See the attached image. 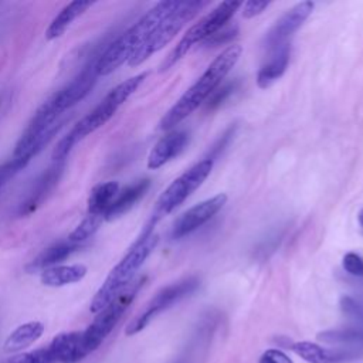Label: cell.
<instances>
[{
	"instance_id": "cell-1",
	"label": "cell",
	"mask_w": 363,
	"mask_h": 363,
	"mask_svg": "<svg viewBox=\"0 0 363 363\" xmlns=\"http://www.w3.org/2000/svg\"><path fill=\"white\" fill-rule=\"evenodd\" d=\"M241 51V47L234 44L218 54L201 74V77L164 113V116L160 119L159 128L162 130L173 129L190 113H193L206 99H208V96L218 88L231 68L237 64Z\"/></svg>"
},
{
	"instance_id": "cell-2",
	"label": "cell",
	"mask_w": 363,
	"mask_h": 363,
	"mask_svg": "<svg viewBox=\"0 0 363 363\" xmlns=\"http://www.w3.org/2000/svg\"><path fill=\"white\" fill-rule=\"evenodd\" d=\"M146 77V72L138 74L111 89L109 94L88 115L77 122L75 126L57 143L52 152V162H67V157L72 147L89 133L102 128L128 101V98L140 86Z\"/></svg>"
},
{
	"instance_id": "cell-3",
	"label": "cell",
	"mask_w": 363,
	"mask_h": 363,
	"mask_svg": "<svg viewBox=\"0 0 363 363\" xmlns=\"http://www.w3.org/2000/svg\"><path fill=\"white\" fill-rule=\"evenodd\" d=\"M153 228L155 223L149 221V224L136 238V241L129 247L128 252L111 269L104 284L91 299L89 311L92 313H98L99 311H102L122 289H125L135 279L136 272L159 242V235L153 231Z\"/></svg>"
},
{
	"instance_id": "cell-4",
	"label": "cell",
	"mask_w": 363,
	"mask_h": 363,
	"mask_svg": "<svg viewBox=\"0 0 363 363\" xmlns=\"http://www.w3.org/2000/svg\"><path fill=\"white\" fill-rule=\"evenodd\" d=\"M176 0H164L156 3L145 13L132 27L123 31L96 57L95 71L98 77L109 75L122 64L128 62L135 51L146 41L157 23L173 9Z\"/></svg>"
},
{
	"instance_id": "cell-5",
	"label": "cell",
	"mask_w": 363,
	"mask_h": 363,
	"mask_svg": "<svg viewBox=\"0 0 363 363\" xmlns=\"http://www.w3.org/2000/svg\"><path fill=\"white\" fill-rule=\"evenodd\" d=\"M207 4L208 1L206 0H176L173 9L157 23L146 41L130 57L128 64L130 67H138L145 62L150 55L160 51Z\"/></svg>"
},
{
	"instance_id": "cell-6",
	"label": "cell",
	"mask_w": 363,
	"mask_h": 363,
	"mask_svg": "<svg viewBox=\"0 0 363 363\" xmlns=\"http://www.w3.org/2000/svg\"><path fill=\"white\" fill-rule=\"evenodd\" d=\"M241 1L230 0L223 1L216 6L211 11L203 16L197 23H194L176 44V47L169 52V55L160 64V71H167L176 62H179L196 44L206 43L210 37L218 33L241 7Z\"/></svg>"
},
{
	"instance_id": "cell-7",
	"label": "cell",
	"mask_w": 363,
	"mask_h": 363,
	"mask_svg": "<svg viewBox=\"0 0 363 363\" xmlns=\"http://www.w3.org/2000/svg\"><path fill=\"white\" fill-rule=\"evenodd\" d=\"M146 278L139 277L135 278L125 289H122L102 311H99L92 320V323L82 330L84 332V345L88 353L96 350L102 342L108 337V335L118 325L126 309L130 306L138 292L143 286Z\"/></svg>"
},
{
	"instance_id": "cell-8",
	"label": "cell",
	"mask_w": 363,
	"mask_h": 363,
	"mask_svg": "<svg viewBox=\"0 0 363 363\" xmlns=\"http://www.w3.org/2000/svg\"><path fill=\"white\" fill-rule=\"evenodd\" d=\"M211 169H213V159L207 157L197 162L184 173H182L179 177H176L157 199L150 221L156 224L159 218L172 213L184 200H187V197L203 184V182L210 174Z\"/></svg>"
},
{
	"instance_id": "cell-9",
	"label": "cell",
	"mask_w": 363,
	"mask_h": 363,
	"mask_svg": "<svg viewBox=\"0 0 363 363\" xmlns=\"http://www.w3.org/2000/svg\"><path fill=\"white\" fill-rule=\"evenodd\" d=\"M200 285L197 277H187L162 288L146 305V308L126 326V335L132 336L142 332L159 313L164 312L183 298L193 294Z\"/></svg>"
},
{
	"instance_id": "cell-10",
	"label": "cell",
	"mask_w": 363,
	"mask_h": 363,
	"mask_svg": "<svg viewBox=\"0 0 363 363\" xmlns=\"http://www.w3.org/2000/svg\"><path fill=\"white\" fill-rule=\"evenodd\" d=\"M95 62L96 60L89 61L81 69V72H78L68 84H65L60 91H57L51 98L44 102L45 108L55 118H60L65 111L81 102L92 91L98 81Z\"/></svg>"
},
{
	"instance_id": "cell-11",
	"label": "cell",
	"mask_w": 363,
	"mask_h": 363,
	"mask_svg": "<svg viewBox=\"0 0 363 363\" xmlns=\"http://www.w3.org/2000/svg\"><path fill=\"white\" fill-rule=\"evenodd\" d=\"M315 4L309 0L301 1L291 7L284 16H281L264 38V48L268 51L288 44L289 37L305 23V20L312 14Z\"/></svg>"
},
{
	"instance_id": "cell-12",
	"label": "cell",
	"mask_w": 363,
	"mask_h": 363,
	"mask_svg": "<svg viewBox=\"0 0 363 363\" xmlns=\"http://www.w3.org/2000/svg\"><path fill=\"white\" fill-rule=\"evenodd\" d=\"M225 201H227V196L224 193H220L190 207L174 221L172 228V238L174 240L182 238L193 233L203 224H206L224 207Z\"/></svg>"
},
{
	"instance_id": "cell-13",
	"label": "cell",
	"mask_w": 363,
	"mask_h": 363,
	"mask_svg": "<svg viewBox=\"0 0 363 363\" xmlns=\"http://www.w3.org/2000/svg\"><path fill=\"white\" fill-rule=\"evenodd\" d=\"M64 167L65 162H52V164L34 180L26 197L20 201L17 207V214L20 217L34 213L44 203V200L60 183V179L64 173Z\"/></svg>"
},
{
	"instance_id": "cell-14",
	"label": "cell",
	"mask_w": 363,
	"mask_h": 363,
	"mask_svg": "<svg viewBox=\"0 0 363 363\" xmlns=\"http://www.w3.org/2000/svg\"><path fill=\"white\" fill-rule=\"evenodd\" d=\"M288 347L308 363H345L363 356V350L359 349L328 347L308 340L291 342Z\"/></svg>"
},
{
	"instance_id": "cell-15",
	"label": "cell",
	"mask_w": 363,
	"mask_h": 363,
	"mask_svg": "<svg viewBox=\"0 0 363 363\" xmlns=\"http://www.w3.org/2000/svg\"><path fill=\"white\" fill-rule=\"evenodd\" d=\"M48 349L55 363H77L88 354L84 345V332L78 330L57 335Z\"/></svg>"
},
{
	"instance_id": "cell-16",
	"label": "cell",
	"mask_w": 363,
	"mask_h": 363,
	"mask_svg": "<svg viewBox=\"0 0 363 363\" xmlns=\"http://www.w3.org/2000/svg\"><path fill=\"white\" fill-rule=\"evenodd\" d=\"M189 142V135L183 130H174L163 136L147 156V167L155 170L179 156Z\"/></svg>"
},
{
	"instance_id": "cell-17",
	"label": "cell",
	"mask_w": 363,
	"mask_h": 363,
	"mask_svg": "<svg viewBox=\"0 0 363 363\" xmlns=\"http://www.w3.org/2000/svg\"><path fill=\"white\" fill-rule=\"evenodd\" d=\"M289 57H291V44L289 43L268 51V57L257 74L258 86L268 88L277 79H279L284 75V72L289 64Z\"/></svg>"
},
{
	"instance_id": "cell-18",
	"label": "cell",
	"mask_w": 363,
	"mask_h": 363,
	"mask_svg": "<svg viewBox=\"0 0 363 363\" xmlns=\"http://www.w3.org/2000/svg\"><path fill=\"white\" fill-rule=\"evenodd\" d=\"M150 187V180L149 179H140L129 186H126L122 191H118L116 197L111 203L109 208L106 210L104 220L111 221L113 218L121 217L122 214L128 213L147 191Z\"/></svg>"
},
{
	"instance_id": "cell-19",
	"label": "cell",
	"mask_w": 363,
	"mask_h": 363,
	"mask_svg": "<svg viewBox=\"0 0 363 363\" xmlns=\"http://www.w3.org/2000/svg\"><path fill=\"white\" fill-rule=\"evenodd\" d=\"M86 275V267L82 264L55 265L41 271L40 281L45 286L60 288L69 284L79 282Z\"/></svg>"
},
{
	"instance_id": "cell-20",
	"label": "cell",
	"mask_w": 363,
	"mask_h": 363,
	"mask_svg": "<svg viewBox=\"0 0 363 363\" xmlns=\"http://www.w3.org/2000/svg\"><path fill=\"white\" fill-rule=\"evenodd\" d=\"M92 4H94V1H82V0H75V1L65 4L61 9V11L51 20L50 26L47 27L45 38L55 40V38L61 37L67 31V28L72 24V21L77 17H79L81 14H84Z\"/></svg>"
},
{
	"instance_id": "cell-21",
	"label": "cell",
	"mask_w": 363,
	"mask_h": 363,
	"mask_svg": "<svg viewBox=\"0 0 363 363\" xmlns=\"http://www.w3.org/2000/svg\"><path fill=\"white\" fill-rule=\"evenodd\" d=\"M318 340L326 345L346 349L363 350V326H347L340 329H328L318 333Z\"/></svg>"
},
{
	"instance_id": "cell-22",
	"label": "cell",
	"mask_w": 363,
	"mask_h": 363,
	"mask_svg": "<svg viewBox=\"0 0 363 363\" xmlns=\"http://www.w3.org/2000/svg\"><path fill=\"white\" fill-rule=\"evenodd\" d=\"M82 245H78L75 242H71L68 238L60 242L52 244L51 247L45 248L31 264L27 267V271L33 272L37 269H45L50 267L58 265L61 261L71 257L74 252H77Z\"/></svg>"
},
{
	"instance_id": "cell-23",
	"label": "cell",
	"mask_w": 363,
	"mask_h": 363,
	"mask_svg": "<svg viewBox=\"0 0 363 363\" xmlns=\"http://www.w3.org/2000/svg\"><path fill=\"white\" fill-rule=\"evenodd\" d=\"M44 333V325L40 320H31L26 322L20 326H17L6 339L4 342V352L14 353L20 352L30 345H33L35 340L41 337Z\"/></svg>"
},
{
	"instance_id": "cell-24",
	"label": "cell",
	"mask_w": 363,
	"mask_h": 363,
	"mask_svg": "<svg viewBox=\"0 0 363 363\" xmlns=\"http://www.w3.org/2000/svg\"><path fill=\"white\" fill-rule=\"evenodd\" d=\"M119 191L118 182H105L95 186L88 197V214L99 216L104 218L111 203Z\"/></svg>"
},
{
	"instance_id": "cell-25",
	"label": "cell",
	"mask_w": 363,
	"mask_h": 363,
	"mask_svg": "<svg viewBox=\"0 0 363 363\" xmlns=\"http://www.w3.org/2000/svg\"><path fill=\"white\" fill-rule=\"evenodd\" d=\"M104 218L99 216L88 214L77 227L75 230L68 235V240L71 242H75L78 245H84L89 238L95 235V233L99 230Z\"/></svg>"
},
{
	"instance_id": "cell-26",
	"label": "cell",
	"mask_w": 363,
	"mask_h": 363,
	"mask_svg": "<svg viewBox=\"0 0 363 363\" xmlns=\"http://www.w3.org/2000/svg\"><path fill=\"white\" fill-rule=\"evenodd\" d=\"M3 363H55L48 347L35 349L17 356H13Z\"/></svg>"
},
{
	"instance_id": "cell-27",
	"label": "cell",
	"mask_w": 363,
	"mask_h": 363,
	"mask_svg": "<svg viewBox=\"0 0 363 363\" xmlns=\"http://www.w3.org/2000/svg\"><path fill=\"white\" fill-rule=\"evenodd\" d=\"M340 309L357 326H363V301L345 295L340 299Z\"/></svg>"
},
{
	"instance_id": "cell-28",
	"label": "cell",
	"mask_w": 363,
	"mask_h": 363,
	"mask_svg": "<svg viewBox=\"0 0 363 363\" xmlns=\"http://www.w3.org/2000/svg\"><path fill=\"white\" fill-rule=\"evenodd\" d=\"M342 265L349 275L363 279V257H360L356 252H347L343 257Z\"/></svg>"
},
{
	"instance_id": "cell-29",
	"label": "cell",
	"mask_w": 363,
	"mask_h": 363,
	"mask_svg": "<svg viewBox=\"0 0 363 363\" xmlns=\"http://www.w3.org/2000/svg\"><path fill=\"white\" fill-rule=\"evenodd\" d=\"M235 85H237V81H233V82H227L224 85H218V88L208 96V102H207V106L208 108H214L220 104H223V101H225V98H228L231 95V92L235 89Z\"/></svg>"
},
{
	"instance_id": "cell-30",
	"label": "cell",
	"mask_w": 363,
	"mask_h": 363,
	"mask_svg": "<svg viewBox=\"0 0 363 363\" xmlns=\"http://www.w3.org/2000/svg\"><path fill=\"white\" fill-rule=\"evenodd\" d=\"M20 170H23V167L13 159L0 164V191Z\"/></svg>"
},
{
	"instance_id": "cell-31",
	"label": "cell",
	"mask_w": 363,
	"mask_h": 363,
	"mask_svg": "<svg viewBox=\"0 0 363 363\" xmlns=\"http://www.w3.org/2000/svg\"><path fill=\"white\" fill-rule=\"evenodd\" d=\"M258 363H294V360L279 349H267L258 359Z\"/></svg>"
},
{
	"instance_id": "cell-32",
	"label": "cell",
	"mask_w": 363,
	"mask_h": 363,
	"mask_svg": "<svg viewBox=\"0 0 363 363\" xmlns=\"http://www.w3.org/2000/svg\"><path fill=\"white\" fill-rule=\"evenodd\" d=\"M269 6V1H259V0H248L241 4L242 7V17L252 18L258 14H261L267 7Z\"/></svg>"
},
{
	"instance_id": "cell-33",
	"label": "cell",
	"mask_w": 363,
	"mask_h": 363,
	"mask_svg": "<svg viewBox=\"0 0 363 363\" xmlns=\"http://www.w3.org/2000/svg\"><path fill=\"white\" fill-rule=\"evenodd\" d=\"M237 27H228V28H221L218 33H216L213 37H210L206 44H224L230 41L233 37L237 35Z\"/></svg>"
},
{
	"instance_id": "cell-34",
	"label": "cell",
	"mask_w": 363,
	"mask_h": 363,
	"mask_svg": "<svg viewBox=\"0 0 363 363\" xmlns=\"http://www.w3.org/2000/svg\"><path fill=\"white\" fill-rule=\"evenodd\" d=\"M357 220H359V224L363 227V208L359 211V214H357Z\"/></svg>"
},
{
	"instance_id": "cell-35",
	"label": "cell",
	"mask_w": 363,
	"mask_h": 363,
	"mask_svg": "<svg viewBox=\"0 0 363 363\" xmlns=\"http://www.w3.org/2000/svg\"><path fill=\"white\" fill-rule=\"evenodd\" d=\"M0 104H1V98H0Z\"/></svg>"
}]
</instances>
